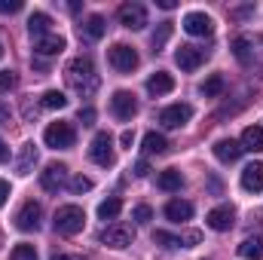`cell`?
Returning <instances> with one entry per match:
<instances>
[{"mask_svg":"<svg viewBox=\"0 0 263 260\" xmlns=\"http://www.w3.org/2000/svg\"><path fill=\"white\" fill-rule=\"evenodd\" d=\"M117 15H120V25L129 28V31H141L147 25V9H144V3H135V0L132 3H123Z\"/></svg>","mask_w":263,"mask_h":260,"instance_id":"obj_8","label":"cell"},{"mask_svg":"<svg viewBox=\"0 0 263 260\" xmlns=\"http://www.w3.org/2000/svg\"><path fill=\"white\" fill-rule=\"evenodd\" d=\"M132 217H135V224H150V220H153V208H150V205H138V208L132 211Z\"/></svg>","mask_w":263,"mask_h":260,"instance_id":"obj_36","label":"cell"},{"mask_svg":"<svg viewBox=\"0 0 263 260\" xmlns=\"http://www.w3.org/2000/svg\"><path fill=\"white\" fill-rule=\"evenodd\" d=\"M120 211H123V199L120 196H110V199H104L98 205V217L101 220H114V217H120Z\"/></svg>","mask_w":263,"mask_h":260,"instance_id":"obj_28","label":"cell"},{"mask_svg":"<svg viewBox=\"0 0 263 260\" xmlns=\"http://www.w3.org/2000/svg\"><path fill=\"white\" fill-rule=\"evenodd\" d=\"M52 260H70L67 254H52Z\"/></svg>","mask_w":263,"mask_h":260,"instance_id":"obj_46","label":"cell"},{"mask_svg":"<svg viewBox=\"0 0 263 260\" xmlns=\"http://www.w3.org/2000/svg\"><path fill=\"white\" fill-rule=\"evenodd\" d=\"M223 89H227V80H223L220 73H211V77L199 86V92H202L205 98H217V95H223Z\"/></svg>","mask_w":263,"mask_h":260,"instance_id":"obj_26","label":"cell"},{"mask_svg":"<svg viewBox=\"0 0 263 260\" xmlns=\"http://www.w3.org/2000/svg\"><path fill=\"white\" fill-rule=\"evenodd\" d=\"M0 59H3V43H0Z\"/></svg>","mask_w":263,"mask_h":260,"instance_id":"obj_47","label":"cell"},{"mask_svg":"<svg viewBox=\"0 0 263 260\" xmlns=\"http://www.w3.org/2000/svg\"><path fill=\"white\" fill-rule=\"evenodd\" d=\"M165 217H168L172 224H184V220L193 217V205H190L187 199H172V202L165 205Z\"/></svg>","mask_w":263,"mask_h":260,"instance_id":"obj_20","label":"cell"},{"mask_svg":"<svg viewBox=\"0 0 263 260\" xmlns=\"http://www.w3.org/2000/svg\"><path fill=\"white\" fill-rule=\"evenodd\" d=\"M9 260H37V248L28 245V242H22V245H15L9 251Z\"/></svg>","mask_w":263,"mask_h":260,"instance_id":"obj_33","label":"cell"},{"mask_svg":"<svg viewBox=\"0 0 263 260\" xmlns=\"http://www.w3.org/2000/svg\"><path fill=\"white\" fill-rule=\"evenodd\" d=\"M205 224H208L214 233H227V230H233V224H236V208H233L230 202H223V205H217V208H211V211L205 214Z\"/></svg>","mask_w":263,"mask_h":260,"instance_id":"obj_6","label":"cell"},{"mask_svg":"<svg viewBox=\"0 0 263 260\" xmlns=\"http://www.w3.org/2000/svg\"><path fill=\"white\" fill-rule=\"evenodd\" d=\"M239 254L245 260H260L263 257V236H248V239L239 245Z\"/></svg>","mask_w":263,"mask_h":260,"instance_id":"obj_25","label":"cell"},{"mask_svg":"<svg viewBox=\"0 0 263 260\" xmlns=\"http://www.w3.org/2000/svg\"><path fill=\"white\" fill-rule=\"evenodd\" d=\"M251 46H254L251 37H236V40H233V55H236L242 65H248V62H251Z\"/></svg>","mask_w":263,"mask_h":260,"instance_id":"obj_30","label":"cell"},{"mask_svg":"<svg viewBox=\"0 0 263 260\" xmlns=\"http://www.w3.org/2000/svg\"><path fill=\"white\" fill-rule=\"evenodd\" d=\"M65 49V37L62 34H46L40 40H34V52L37 55H59Z\"/></svg>","mask_w":263,"mask_h":260,"instance_id":"obj_19","label":"cell"},{"mask_svg":"<svg viewBox=\"0 0 263 260\" xmlns=\"http://www.w3.org/2000/svg\"><path fill=\"white\" fill-rule=\"evenodd\" d=\"M40 184H43L46 193H59V190L67 184V165H62V162H49L46 172H40Z\"/></svg>","mask_w":263,"mask_h":260,"instance_id":"obj_12","label":"cell"},{"mask_svg":"<svg viewBox=\"0 0 263 260\" xmlns=\"http://www.w3.org/2000/svg\"><path fill=\"white\" fill-rule=\"evenodd\" d=\"M239 144H242V150H248V153H263V129L260 126H248V129L242 132Z\"/></svg>","mask_w":263,"mask_h":260,"instance_id":"obj_21","label":"cell"},{"mask_svg":"<svg viewBox=\"0 0 263 260\" xmlns=\"http://www.w3.org/2000/svg\"><path fill=\"white\" fill-rule=\"evenodd\" d=\"M65 80H67V86H70L73 92H80L83 98H89V95L98 89V83H101L89 55H77V59H70L67 67H65Z\"/></svg>","mask_w":263,"mask_h":260,"instance_id":"obj_1","label":"cell"},{"mask_svg":"<svg viewBox=\"0 0 263 260\" xmlns=\"http://www.w3.org/2000/svg\"><path fill=\"white\" fill-rule=\"evenodd\" d=\"M40 107H46V110H62V107H67L65 92H59V89H49V92H43V98H40Z\"/></svg>","mask_w":263,"mask_h":260,"instance_id":"obj_29","label":"cell"},{"mask_svg":"<svg viewBox=\"0 0 263 260\" xmlns=\"http://www.w3.org/2000/svg\"><path fill=\"white\" fill-rule=\"evenodd\" d=\"M144 153H168V141H165V135H159V132H147L144 135Z\"/></svg>","mask_w":263,"mask_h":260,"instance_id":"obj_27","label":"cell"},{"mask_svg":"<svg viewBox=\"0 0 263 260\" xmlns=\"http://www.w3.org/2000/svg\"><path fill=\"white\" fill-rule=\"evenodd\" d=\"M80 123L83 126H92L95 123V107H80Z\"/></svg>","mask_w":263,"mask_h":260,"instance_id":"obj_38","label":"cell"},{"mask_svg":"<svg viewBox=\"0 0 263 260\" xmlns=\"http://www.w3.org/2000/svg\"><path fill=\"white\" fill-rule=\"evenodd\" d=\"M6 199H9V184H6V181H0V208L6 205Z\"/></svg>","mask_w":263,"mask_h":260,"instance_id":"obj_41","label":"cell"},{"mask_svg":"<svg viewBox=\"0 0 263 260\" xmlns=\"http://www.w3.org/2000/svg\"><path fill=\"white\" fill-rule=\"evenodd\" d=\"M22 9V0H0V12H18Z\"/></svg>","mask_w":263,"mask_h":260,"instance_id":"obj_39","label":"cell"},{"mask_svg":"<svg viewBox=\"0 0 263 260\" xmlns=\"http://www.w3.org/2000/svg\"><path fill=\"white\" fill-rule=\"evenodd\" d=\"M0 123L9 126V107H3V104H0Z\"/></svg>","mask_w":263,"mask_h":260,"instance_id":"obj_45","label":"cell"},{"mask_svg":"<svg viewBox=\"0 0 263 260\" xmlns=\"http://www.w3.org/2000/svg\"><path fill=\"white\" fill-rule=\"evenodd\" d=\"M73 141H77V129L70 123H65V120L49 123L46 132H43V144L52 147V150H67V147H73Z\"/></svg>","mask_w":263,"mask_h":260,"instance_id":"obj_4","label":"cell"},{"mask_svg":"<svg viewBox=\"0 0 263 260\" xmlns=\"http://www.w3.org/2000/svg\"><path fill=\"white\" fill-rule=\"evenodd\" d=\"M107 62H110L114 70H120V73H132L138 67V52L132 46H126V43H117V46L107 49Z\"/></svg>","mask_w":263,"mask_h":260,"instance_id":"obj_5","label":"cell"},{"mask_svg":"<svg viewBox=\"0 0 263 260\" xmlns=\"http://www.w3.org/2000/svg\"><path fill=\"white\" fill-rule=\"evenodd\" d=\"M156 6H159V9H175L178 0H156Z\"/></svg>","mask_w":263,"mask_h":260,"instance_id":"obj_43","label":"cell"},{"mask_svg":"<svg viewBox=\"0 0 263 260\" xmlns=\"http://www.w3.org/2000/svg\"><path fill=\"white\" fill-rule=\"evenodd\" d=\"M0 162H9V147L3 144V138H0Z\"/></svg>","mask_w":263,"mask_h":260,"instance_id":"obj_44","label":"cell"},{"mask_svg":"<svg viewBox=\"0 0 263 260\" xmlns=\"http://www.w3.org/2000/svg\"><path fill=\"white\" fill-rule=\"evenodd\" d=\"M184 31L190 37H211L214 34V22L205 12H187L184 15Z\"/></svg>","mask_w":263,"mask_h":260,"instance_id":"obj_14","label":"cell"},{"mask_svg":"<svg viewBox=\"0 0 263 260\" xmlns=\"http://www.w3.org/2000/svg\"><path fill=\"white\" fill-rule=\"evenodd\" d=\"M34 165H37V144H34V141H28V144H22V150H18L15 172H18V175H31V172H34Z\"/></svg>","mask_w":263,"mask_h":260,"instance_id":"obj_18","label":"cell"},{"mask_svg":"<svg viewBox=\"0 0 263 260\" xmlns=\"http://www.w3.org/2000/svg\"><path fill=\"white\" fill-rule=\"evenodd\" d=\"M40 217H43V208H40V202H25L22 208H18V214H15V227L22 230V233H31V230H37L40 227Z\"/></svg>","mask_w":263,"mask_h":260,"instance_id":"obj_11","label":"cell"},{"mask_svg":"<svg viewBox=\"0 0 263 260\" xmlns=\"http://www.w3.org/2000/svg\"><path fill=\"white\" fill-rule=\"evenodd\" d=\"M18 86V77L12 70H0V92H12Z\"/></svg>","mask_w":263,"mask_h":260,"instance_id":"obj_35","label":"cell"},{"mask_svg":"<svg viewBox=\"0 0 263 260\" xmlns=\"http://www.w3.org/2000/svg\"><path fill=\"white\" fill-rule=\"evenodd\" d=\"M242 190L245 193H260L263 190V162H251L242 172Z\"/></svg>","mask_w":263,"mask_h":260,"instance_id":"obj_15","label":"cell"},{"mask_svg":"<svg viewBox=\"0 0 263 260\" xmlns=\"http://www.w3.org/2000/svg\"><path fill=\"white\" fill-rule=\"evenodd\" d=\"M205 59H208V49L193 46V43H184V46L175 52V62H178L181 70H196L199 65H205Z\"/></svg>","mask_w":263,"mask_h":260,"instance_id":"obj_10","label":"cell"},{"mask_svg":"<svg viewBox=\"0 0 263 260\" xmlns=\"http://www.w3.org/2000/svg\"><path fill=\"white\" fill-rule=\"evenodd\" d=\"M214 156L220 159V162H236L239 156H242V144L239 141H233V138H220L217 144H214Z\"/></svg>","mask_w":263,"mask_h":260,"instance_id":"obj_17","label":"cell"},{"mask_svg":"<svg viewBox=\"0 0 263 260\" xmlns=\"http://www.w3.org/2000/svg\"><path fill=\"white\" fill-rule=\"evenodd\" d=\"M172 89H175V77H172V73H165V70H156V73L147 80V92H150L153 98L168 95Z\"/></svg>","mask_w":263,"mask_h":260,"instance_id":"obj_16","label":"cell"},{"mask_svg":"<svg viewBox=\"0 0 263 260\" xmlns=\"http://www.w3.org/2000/svg\"><path fill=\"white\" fill-rule=\"evenodd\" d=\"M132 141H135V135H132L129 129H126V132H123V138H120V144H123V147H129V150H132Z\"/></svg>","mask_w":263,"mask_h":260,"instance_id":"obj_42","label":"cell"},{"mask_svg":"<svg viewBox=\"0 0 263 260\" xmlns=\"http://www.w3.org/2000/svg\"><path fill=\"white\" fill-rule=\"evenodd\" d=\"M168 37H172V22H162V25L153 31V52H159V49L168 43Z\"/></svg>","mask_w":263,"mask_h":260,"instance_id":"obj_31","label":"cell"},{"mask_svg":"<svg viewBox=\"0 0 263 260\" xmlns=\"http://www.w3.org/2000/svg\"><path fill=\"white\" fill-rule=\"evenodd\" d=\"M52 227H55V233H62V236H77V233L86 227V211H83L80 205H62V208L55 211Z\"/></svg>","mask_w":263,"mask_h":260,"instance_id":"obj_2","label":"cell"},{"mask_svg":"<svg viewBox=\"0 0 263 260\" xmlns=\"http://www.w3.org/2000/svg\"><path fill=\"white\" fill-rule=\"evenodd\" d=\"M147 175H150L147 159H138V162H135V178H147Z\"/></svg>","mask_w":263,"mask_h":260,"instance_id":"obj_40","label":"cell"},{"mask_svg":"<svg viewBox=\"0 0 263 260\" xmlns=\"http://www.w3.org/2000/svg\"><path fill=\"white\" fill-rule=\"evenodd\" d=\"M49 28H52V18H49L46 12H34V15L28 18V31H31V37H34V40L46 37V34H49Z\"/></svg>","mask_w":263,"mask_h":260,"instance_id":"obj_24","label":"cell"},{"mask_svg":"<svg viewBox=\"0 0 263 260\" xmlns=\"http://www.w3.org/2000/svg\"><path fill=\"white\" fill-rule=\"evenodd\" d=\"M181 242H184V248H193V245L202 242V233H199V230H190V233H184V236H181Z\"/></svg>","mask_w":263,"mask_h":260,"instance_id":"obj_37","label":"cell"},{"mask_svg":"<svg viewBox=\"0 0 263 260\" xmlns=\"http://www.w3.org/2000/svg\"><path fill=\"white\" fill-rule=\"evenodd\" d=\"M153 242H156V245H165V248H184L181 236H172V233H165V230H156V233H153Z\"/></svg>","mask_w":263,"mask_h":260,"instance_id":"obj_32","label":"cell"},{"mask_svg":"<svg viewBox=\"0 0 263 260\" xmlns=\"http://www.w3.org/2000/svg\"><path fill=\"white\" fill-rule=\"evenodd\" d=\"M101 245H107V248H129L132 239H135V230H132L129 224H114V227H107V230H101Z\"/></svg>","mask_w":263,"mask_h":260,"instance_id":"obj_7","label":"cell"},{"mask_svg":"<svg viewBox=\"0 0 263 260\" xmlns=\"http://www.w3.org/2000/svg\"><path fill=\"white\" fill-rule=\"evenodd\" d=\"M67 187H70V193H89V190H92V178L77 175V178H70V181H67Z\"/></svg>","mask_w":263,"mask_h":260,"instance_id":"obj_34","label":"cell"},{"mask_svg":"<svg viewBox=\"0 0 263 260\" xmlns=\"http://www.w3.org/2000/svg\"><path fill=\"white\" fill-rule=\"evenodd\" d=\"M190 117H193V107H190V104H172V107H165V110L159 114V123H162L165 129H181V126L190 123Z\"/></svg>","mask_w":263,"mask_h":260,"instance_id":"obj_13","label":"cell"},{"mask_svg":"<svg viewBox=\"0 0 263 260\" xmlns=\"http://www.w3.org/2000/svg\"><path fill=\"white\" fill-rule=\"evenodd\" d=\"M156 184H159V190H165V193H178V190L184 187V178H181L178 169H165V172H159Z\"/></svg>","mask_w":263,"mask_h":260,"instance_id":"obj_23","label":"cell"},{"mask_svg":"<svg viewBox=\"0 0 263 260\" xmlns=\"http://www.w3.org/2000/svg\"><path fill=\"white\" fill-rule=\"evenodd\" d=\"M89 159L101 169H114L117 165V153H114V138L107 132H98L89 144Z\"/></svg>","mask_w":263,"mask_h":260,"instance_id":"obj_3","label":"cell"},{"mask_svg":"<svg viewBox=\"0 0 263 260\" xmlns=\"http://www.w3.org/2000/svg\"><path fill=\"white\" fill-rule=\"evenodd\" d=\"M110 114H114L117 120L129 123L132 117L138 114V101H135V95H132V92H126V89L114 92V98H110Z\"/></svg>","mask_w":263,"mask_h":260,"instance_id":"obj_9","label":"cell"},{"mask_svg":"<svg viewBox=\"0 0 263 260\" xmlns=\"http://www.w3.org/2000/svg\"><path fill=\"white\" fill-rule=\"evenodd\" d=\"M80 31H83V37H86V40H101V37H104V31H107V22H104V15H98V12H95V15H89V18L83 22V28H80Z\"/></svg>","mask_w":263,"mask_h":260,"instance_id":"obj_22","label":"cell"}]
</instances>
